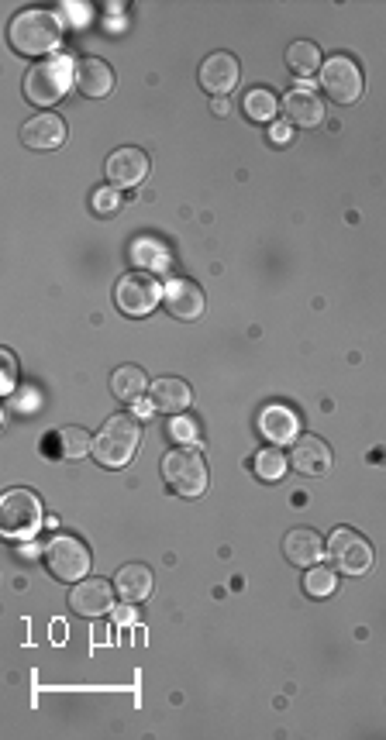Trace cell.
Here are the masks:
<instances>
[{
	"label": "cell",
	"mask_w": 386,
	"mask_h": 740,
	"mask_svg": "<svg viewBox=\"0 0 386 740\" xmlns=\"http://www.w3.org/2000/svg\"><path fill=\"white\" fill-rule=\"evenodd\" d=\"M63 38V18L45 7H32V11L14 14L11 21V45L21 56H45L52 52Z\"/></svg>",
	"instance_id": "1"
},
{
	"label": "cell",
	"mask_w": 386,
	"mask_h": 740,
	"mask_svg": "<svg viewBox=\"0 0 386 740\" xmlns=\"http://www.w3.org/2000/svg\"><path fill=\"white\" fill-rule=\"evenodd\" d=\"M138 441H142V427L135 414H114L94 438V458L104 469H125L135 458Z\"/></svg>",
	"instance_id": "2"
},
{
	"label": "cell",
	"mask_w": 386,
	"mask_h": 740,
	"mask_svg": "<svg viewBox=\"0 0 386 740\" xmlns=\"http://www.w3.org/2000/svg\"><path fill=\"white\" fill-rule=\"evenodd\" d=\"M76 83V62L66 56H49L25 76V97L38 107H49L66 97V90Z\"/></svg>",
	"instance_id": "3"
},
{
	"label": "cell",
	"mask_w": 386,
	"mask_h": 740,
	"mask_svg": "<svg viewBox=\"0 0 386 740\" xmlns=\"http://www.w3.org/2000/svg\"><path fill=\"white\" fill-rule=\"evenodd\" d=\"M0 524L11 541H32L42 527V500L32 489H7L0 500Z\"/></svg>",
	"instance_id": "4"
},
{
	"label": "cell",
	"mask_w": 386,
	"mask_h": 740,
	"mask_svg": "<svg viewBox=\"0 0 386 740\" xmlns=\"http://www.w3.org/2000/svg\"><path fill=\"white\" fill-rule=\"evenodd\" d=\"M162 475H166L169 489L183 500H197L207 489V462L193 448H176L162 458Z\"/></svg>",
	"instance_id": "5"
},
{
	"label": "cell",
	"mask_w": 386,
	"mask_h": 740,
	"mask_svg": "<svg viewBox=\"0 0 386 740\" xmlns=\"http://www.w3.org/2000/svg\"><path fill=\"white\" fill-rule=\"evenodd\" d=\"M45 565H49V572L56 575V579L80 582V579H87V572H90V551L80 537L56 534L45 544Z\"/></svg>",
	"instance_id": "6"
},
{
	"label": "cell",
	"mask_w": 386,
	"mask_h": 740,
	"mask_svg": "<svg viewBox=\"0 0 386 740\" xmlns=\"http://www.w3.org/2000/svg\"><path fill=\"white\" fill-rule=\"evenodd\" d=\"M159 300H162V286L149 276V272H128V276H121L118 286H114V303H118V310L128 317L152 314Z\"/></svg>",
	"instance_id": "7"
},
{
	"label": "cell",
	"mask_w": 386,
	"mask_h": 740,
	"mask_svg": "<svg viewBox=\"0 0 386 740\" xmlns=\"http://www.w3.org/2000/svg\"><path fill=\"white\" fill-rule=\"evenodd\" d=\"M328 558L338 572L345 575H366L373 568V548H369L366 537H359L349 527H338L328 541Z\"/></svg>",
	"instance_id": "8"
},
{
	"label": "cell",
	"mask_w": 386,
	"mask_h": 740,
	"mask_svg": "<svg viewBox=\"0 0 386 740\" xmlns=\"http://www.w3.org/2000/svg\"><path fill=\"white\" fill-rule=\"evenodd\" d=\"M321 87L335 104H355L362 97V69L349 56H331L321 66Z\"/></svg>",
	"instance_id": "9"
},
{
	"label": "cell",
	"mask_w": 386,
	"mask_h": 740,
	"mask_svg": "<svg viewBox=\"0 0 386 740\" xmlns=\"http://www.w3.org/2000/svg\"><path fill=\"white\" fill-rule=\"evenodd\" d=\"M114 589L107 579H80L69 592V606L80 617H104V613L114 610Z\"/></svg>",
	"instance_id": "10"
},
{
	"label": "cell",
	"mask_w": 386,
	"mask_h": 740,
	"mask_svg": "<svg viewBox=\"0 0 386 740\" xmlns=\"http://www.w3.org/2000/svg\"><path fill=\"white\" fill-rule=\"evenodd\" d=\"M107 183L114 190H128V186H138L145 176H149V155L142 148H118V152L107 159L104 166Z\"/></svg>",
	"instance_id": "11"
},
{
	"label": "cell",
	"mask_w": 386,
	"mask_h": 740,
	"mask_svg": "<svg viewBox=\"0 0 386 740\" xmlns=\"http://www.w3.org/2000/svg\"><path fill=\"white\" fill-rule=\"evenodd\" d=\"M162 300H166V310L180 321H197L204 314V290L190 279H169L162 286Z\"/></svg>",
	"instance_id": "12"
},
{
	"label": "cell",
	"mask_w": 386,
	"mask_h": 740,
	"mask_svg": "<svg viewBox=\"0 0 386 740\" xmlns=\"http://www.w3.org/2000/svg\"><path fill=\"white\" fill-rule=\"evenodd\" d=\"M238 73L242 69H238V59L231 52H211L204 59V66H200V87L214 93V97H225V93L235 90Z\"/></svg>",
	"instance_id": "13"
},
{
	"label": "cell",
	"mask_w": 386,
	"mask_h": 740,
	"mask_svg": "<svg viewBox=\"0 0 386 740\" xmlns=\"http://www.w3.org/2000/svg\"><path fill=\"white\" fill-rule=\"evenodd\" d=\"M21 142L28 148H35V152H52V148H59L66 142V121L49 111L35 114V118L21 128Z\"/></svg>",
	"instance_id": "14"
},
{
	"label": "cell",
	"mask_w": 386,
	"mask_h": 740,
	"mask_svg": "<svg viewBox=\"0 0 386 740\" xmlns=\"http://www.w3.org/2000/svg\"><path fill=\"white\" fill-rule=\"evenodd\" d=\"M290 465L300 475H321L331 469V448L321 438H314V434H304V438L293 441Z\"/></svg>",
	"instance_id": "15"
},
{
	"label": "cell",
	"mask_w": 386,
	"mask_h": 740,
	"mask_svg": "<svg viewBox=\"0 0 386 740\" xmlns=\"http://www.w3.org/2000/svg\"><path fill=\"white\" fill-rule=\"evenodd\" d=\"M283 111H287V121L297 124V128H318L324 121V104H321V97L311 93V83L290 90L287 100H283Z\"/></svg>",
	"instance_id": "16"
},
{
	"label": "cell",
	"mask_w": 386,
	"mask_h": 740,
	"mask_svg": "<svg viewBox=\"0 0 386 740\" xmlns=\"http://www.w3.org/2000/svg\"><path fill=\"white\" fill-rule=\"evenodd\" d=\"M76 87L83 97H107L114 90V69L104 59H80L76 62Z\"/></svg>",
	"instance_id": "17"
},
{
	"label": "cell",
	"mask_w": 386,
	"mask_h": 740,
	"mask_svg": "<svg viewBox=\"0 0 386 740\" xmlns=\"http://www.w3.org/2000/svg\"><path fill=\"white\" fill-rule=\"evenodd\" d=\"M149 389H152V403H156V410H162V414H169V417H180L193 400L190 386L183 383V379H173V376L156 379Z\"/></svg>",
	"instance_id": "18"
},
{
	"label": "cell",
	"mask_w": 386,
	"mask_h": 740,
	"mask_svg": "<svg viewBox=\"0 0 386 740\" xmlns=\"http://www.w3.org/2000/svg\"><path fill=\"white\" fill-rule=\"evenodd\" d=\"M114 589L125 603H145L152 596V572L145 565H125L114 575Z\"/></svg>",
	"instance_id": "19"
},
{
	"label": "cell",
	"mask_w": 386,
	"mask_h": 740,
	"mask_svg": "<svg viewBox=\"0 0 386 740\" xmlns=\"http://www.w3.org/2000/svg\"><path fill=\"white\" fill-rule=\"evenodd\" d=\"M283 551H287V558L293 565H318L321 555H324V544L321 537L314 531H307V527H297V531L287 534V541H283Z\"/></svg>",
	"instance_id": "20"
},
{
	"label": "cell",
	"mask_w": 386,
	"mask_h": 740,
	"mask_svg": "<svg viewBox=\"0 0 386 740\" xmlns=\"http://www.w3.org/2000/svg\"><path fill=\"white\" fill-rule=\"evenodd\" d=\"M145 389H149V376H145L138 365H121V369L111 376V393L118 396V400H125V403L142 400Z\"/></svg>",
	"instance_id": "21"
},
{
	"label": "cell",
	"mask_w": 386,
	"mask_h": 740,
	"mask_svg": "<svg viewBox=\"0 0 386 740\" xmlns=\"http://www.w3.org/2000/svg\"><path fill=\"white\" fill-rule=\"evenodd\" d=\"M52 444H56V455L69 458V462H80V458L94 455V438H90L83 427H63V431L52 438Z\"/></svg>",
	"instance_id": "22"
},
{
	"label": "cell",
	"mask_w": 386,
	"mask_h": 740,
	"mask_svg": "<svg viewBox=\"0 0 386 740\" xmlns=\"http://www.w3.org/2000/svg\"><path fill=\"white\" fill-rule=\"evenodd\" d=\"M259 427L273 444H287L293 441V434H297V417H293L287 407H269L266 414H262Z\"/></svg>",
	"instance_id": "23"
},
{
	"label": "cell",
	"mask_w": 386,
	"mask_h": 740,
	"mask_svg": "<svg viewBox=\"0 0 386 740\" xmlns=\"http://www.w3.org/2000/svg\"><path fill=\"white\" fill-rule=\"evenodd\" d=\"M287 66L297 76L311 80L314 73H321V52H318V45H314V42H293L290 49H287Z\"/></svg>",
	"instance_id": "24"
},
{
	"label": "cell",
	"mask_w": 386,
	"mask_h": 740,
	"mask_svg": "<svg viewBox=\"0 0 386 740\" xmlns=\"http://www.w3.org/2000/svg\"><path fill=\"white\" fill-rule=\"evenodd\" d=\"M242 107H245V114H249L252 121H273L276 118V111H280V100L273 97L269 90H249L245 93V100H242Z\"/></svg>",
	"instance_id": "25"
},
{
	"label": "cell",
	"mask_w": 386,
	"mask_h": 740,
	"mask_svg": "<svg viewBox=\"0 0 386 740\" xmlns=\"http://www.w3.org/2000/svg\"><path fill=\"white\" fill-rule=\"evenodd\" d=\"M335 589H338L335 568H328V565H314V568H307V575H304V592H307V596L324 599V596H331V592H335Z\"/></svg>",
	"instance_id": "26"
},
{
	"label": "cell",
	"mask_w": 386,
	"mask_h": 740,
	"mask_svg": "<svg viewBox=\"0 0 386 740\" xmlns=\"http://www.w3.org/2000/svg\"><path fill=\"white\" fill-rule=\"evenodd\" d=\"M131 259H135L138 266L156 269V272L169 266V252L159 245V241H149V238H142V241H135V245H131Z\"/></svg>",
	"instance_id": "27"
},
{
	"label": "cell",
	"mask_w": 386,
	"mask_h": 740,
	"mask_svg": "<svg viewBox=\"0 0 386 740\" xmlns=\"http://www.w3.org/2000/svg\"><path fill=\"white\" fill-rule=\"evenodd\" d=\"M283 472H287V455L280 451V444H276V448H262L256 455L259 479H283Z\"/></svg>",
	"instance_id": "28"
},
{
	"label": "cell",
	"mask_w": 386,
	"mask_h": 740,
	"mask_svg": "<svg viewBox=\"0 0 386 740\" xmlns=\"http://www.w3.org/2000/svg\"><path fill=\"white\" fill-rule=\"evenodd\" d=\"M94 210L100 217H111V214H118L121 210V197H118V190L114 186H107V190H97L94 193Z\"/></svg>",
	"instance_id": "29"
},
{
	"label": "cell",
	"mask_w": 386,
	"mask_h": 740,
	"mask_svg": "<svg viewBox=\"0 0 386 740\" xmlns=\"http://www.w3.org/2000/svg\"><path fill=\"white\" fill-rule=\"evenodd\" d=\"M169 438L180 441V444L197 441V420H190V417H173V424H169Z\"/></svg>",
	"instance_id": "30"
},
{
	"label": "cell",
	"mask_w": 386,
	"mask_h": 740,
	"mask_svg": "<svg viewBox=\"0 0 386 740\" xmlns=\"http://www.w3.org/2000/svg\"><path fill=\"white\" fill-rule=\"evenodd\" d=\"M0 362H4V379H0V386H4V393H11L14 379H18V369H14V355L4 352V355H0Z\"/></svg>",
	"instance_id": "31"
},
{
	"label": "cell",
	"mask_w": 386,
	"mask_h": 740,
	"mask_svg": "<svg viewBox=\"0 0 386 740\" xmlns=\"http://www.w3.org/2000/svg\"><path fill=\"white\" fill-rule=\"evenodd\" d=\"M131 606H135V603H125V606H118V610H114V620H118L121 627H128V623H135V610H131Z\"/></svg>",
	"instance_id": "32"
},
{
	"label": "cell",
	"mask_w": 386,
	"mask_h": 740,
	"mask_svg": "<svg viewBox=\"0 0 386 740\" xmlns=\"http://www.w3.org/2000/svg\"><path fill=\"white\" fill-rule=\"evenodd\" d=\"M290 135H293V131H290V124H273V128H269V138H273V142H290Z\"/></svg>",
	"instance_id": "33"
},
{
	"label": "cell",
	"mask_w": 386,
	"mask_h": 740,
	"mask_svg": "<svg viewBox=\"0 0 386 740\" xmlns=\"http://www.w3.org/2000/svg\"><path fill=\"white\" fill-rule=\"evenodd\" d=\"M211 111L218 114V118H228V111H231V104H228V97H214V104H211Z\"/></svg>",
	"instance_id": "34"
},
{
	"label": "cell",
	"mask_w": 386,
	"mask_h": 740,
	"mask_svg": "<svg viewBox=\"0 0 386 740\" xmlns=\"http://www.w3.org/2000/svg\"><path fill=\"white\" fill-rule=\"evenodd\" d=\"M152 410H156V403H142V400H135V414H138V417H149Z\"/></svg>",
	"instance_id": "35"
}]
</instances>
